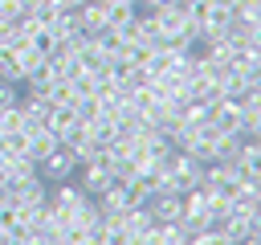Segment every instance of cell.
<instances>
[{
  "label": "cell",
  "mask_w": 261,
  "mask_h": 245,
  "mask_svg": "<svg viewBox=\"0 0 261 245\" xmlns=\"http://www.w3.org/2000/svg\"><path fill=\"white\" fill-rule=\"evenodd\" d=\"M57 143H61V139H57V135H53L49 127H37V131H29V151H24V155L41 163V159H45V155H49V151H53Z\"/></svg>",
  "instance_id": "obj_9"
},
{
  "label": "cell",
  "mask_w": 261,
  "mask_h": 245,
  "mask_svg": "<svg viewBox=\"0 0 261 245\" xmlns=\"http://www.w3.org/2000/svg\"><path fill=\"white\" fill-rule=\"evenodd\" d=\"M20 127H24L20 106H16V102H0V135H4V131H20Z\"/></svg>",
  "instance_id": "obj_11"
},
{
  "label": "cell",
  "mask_w": 261,
  "mask_h": 245,
  "mask_svg": "<svg viewBox=\"0 0 261 245\" xmlns=\"http://www.w3.org/2000/svg\"><path fill=\"white\" fill-rule=\"evenodd\" d=\"M118 225H122V245L126 241H143L151 233V225H155V212H151V204H135V208H126L118 216Z\"/></svg>",
  "instance_id": "obj_3"
},
{
  "label": "cell",
  "mask_w": 261,
  "mask_h": 245,
  "mask_svg": "<svg viewBox=\"0 0 261 245\" xmlns=\"http://www.w3.org/2000/svg\"><path fill=\"white\" fill-rule=\"evenodd\" d=\"M241 167H261V139L257 135H237V155Z\"/></svg>",
  "instance_id": "obj_10"
},
{
  "label": "cell",
  "mask_w": 261,
  "mask_h": 245,
  "mask_svg": "<svg viewBox=\"0 0 261 245\" xmlns=\"http://www.w3.org/2000/svg\"><path fill=\"white\" fill-rule=\"evenodd\" d=\"M151 212H155V220H179L184 216V196L179 192H151Z\"/></svg>",
  "instance_id": "obj_4"
},
{
  "label": "cell",
  "mask_w": 261,
  "mask_h": 245,
  "mask_svg": "<svg viewBox=\"0 0 261 245\" xmlns=\"http://www.w3.org/2000/svg\"><path fill=\"white\" fill-rule=\"evenodd\" d=\"M29 45H33V49H37L41 57H49V53H53V45H57V37H53V33H49V29L41 24V29H37V33L29 37Z\"/></svg>",
  "instance_id": "obj_12"
},
{
  "label": "cell",
  "mask_w": 261,
  "mask_h": 245,
  "mask_svg": "<svg viewBox=\"0 0 261 245\" xmlns=\"http://www.w3.org/2000/svg\"><path fill=\"white\" fill-rule=\"evenodd\" d=\"M86 196H90V192H82V184H65V180H57V188H49V204H57V208H65V212H73Z\"/></svg>",
  "instance_id": "obj_7"
},
{
  "label": "cell",
  "mask_w": 261,
  "mask_h": 245,
  "mask_svg": "<svg viewBox=\"0 0 261 245\" xmlns=\"http://www.w3.org/2000/svg\"><path fill=\"white\" fill-rule=\"evenodd\" d=\"M208 122H212L220 135H237V131H241V98L220 94L216 102H208Z\"/></svg>",
  "instance_id": "obj_1"
},
{
  "label": "cell",
  "mask_w": 261,
  "mask_h": 245,
  "mask_svg": "<svg viewBox=\"0 0 261 245\" xmlns=\"http://www.w3.org/2000/svg\"><path fill=\"white\" fill-rule=\"evenodd\" d=\"M16 16H20V4H16V0H0V20H4V24H12Z\"/></svg>",
  "instance_id": "obj_13"
},
{
  "label": "cell",
  "mask_w": 261,
  "mask_h": 245,
  "mask_svg": "<svg viewBox=\"0 0 261 245\" xmlns=\"http://www.w3.org/2000/svg\"><path fill=\"white\" fill-rule=\"evenodd\" d=\"M110 167L106 163H82V192H90V196H98V192H106L110 188Z\"/></svg>",
  "instance_id": "obj_6"
},
{
  "label": "cell",
  "mask_w": 261,
  "mask_h": 245,
  "mask_svg": "<svg viewBox=\"0 0 261 245\" xmlns=\"http://www.w3.org/2000/svg\"><path fill=\"white\" fill-rule=\"evenodd\" d=\"M0 102H16V90H12V82H4V78H0Z\"/></svg>",
  "instance_id": "obj_14"
},
{
  "label": "cell",
  "mask_w": 261,
  "mask_h": 245,
  "mask_svg": "<svg viewBox=\"0 0 261 245\" xmlns=\"http://www.w3.org/2000/svg\"><path fill=\"white\" fill-rule=\"evenodd\" d=\"M37 172H41V180H49V184H57V180H69L73 172H77V159H73V151L65 147V143H57L41 163H37Z\"/></svg>",
  "instance_id": "obj_2"
},
{
  "label": "cell",
  "mask_w": 261,
  "mask_h": 245,
  "mask_svg": "<svg viewBox=\"0 0 261 245\" xmlns=\"http://www.w3.org/2000/svg\"><path fill=\"white\" fill-rule=\"evenodd\" d=\"M77 69H86V74H94V78L110 69V57H106V53L98 49V41H94V37H90V41H86V45L77 49Z\"/></svg>",
  "instance_id": "obj_5"
},
{
  "label": "cell",
  "mask_w": 261,
  "mask_h": 245,
  "mask_svg": "<svg viewBox=\"0 0 261 245\" xmlns=\"http://www.w3.org/2000/svg\"><path fill=\"white\" fill-rule=\"evenodd\" d=\"M45 102H49V106H73V102H77V86L57 74V78L49 82V90H45Z\"/></svg>",
  "instance_id": "obj_8"
}]
</instances>
